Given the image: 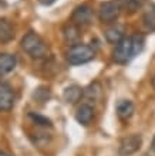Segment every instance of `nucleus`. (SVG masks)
Masks as SVG:
<instances>
[{
  "instance_id": "6",
  "label": "nucleus",
  "mask_w": 155,
  "mask_h": 156,
  "mask_svg": "<svg viewBox=\"0 0 155 156\" xmlns=\"http://www.w3.org/2000/svg\"><path fill=\"white\" fill-rule=\"evenodd\" d=\"M91 20H93V10L87 4L78 6L71 14V21L76 26H87L91 23Z\"/></svg>"
},
{
  "instance_id": "3",
  "label": "nucleus",
  "mask_w": 155,
  "mask_h": 156,
  "mask_svg": "<svg viewBox=\"0 0 155 156\" xmlns=\"http://www.w3.org/2000/svg\"><path fill=\"white\" fill-rule=\"evenodd\" d=\"M94 55H95V53H94L93 47L87 44H74L67 51V60L73 66H80V64L91 61Z\"/></svg>"
},
{
  "instance_id": "13",
  "label": "nucleus",
  "mask_w": 155,
  "mask_h": 156,
  "mask_svg": "<svg viewBox=\"0 0 155 156\" xmlns=\"http://www.w3.org/2000/svg\"><path fill=\"white\" fill-rule=\"evenodd\" d=\"M13 37H14V31H13L12 24L6 19H0V41L7 43Z\"/></svg>"
},
{
  "instance_id": "16",
  "label": "nucleus",
  "mask_w": 155,
  "mask_h": 156,
  "mask_svg": "<svg viewBox=\"0 0 155 156\" xmlns=\"http://www.w3.org/2000/svg\"><path fill=\"white\" fill-rule=\"evenodd\" d=\"M142 21L145 27L149 30H155V6L151 9V10H148L142 17Z\"/></svg>"
},
{
  "instance_id": "7",
  "label": "nucleus",
  "mask_w": 155,
  "mask_h": 156,
  "mask_svg": "<svg viewBox=\"0 0 155 156\" xmlns=\"http://www.w3.org/2000/svg\"><path fill=\"white\" fill-rule=\"evenodd\" d=\"M14 104V94L7 82H0V111H10Z\"/></svg>"
},
{
  "instance_id": "19",
  "label": "nucleus",
  "mask_w": 155,
  "mask_h": 156,
  "mask_svg": "<svg viewBox=\"0 0 155 156\" xmlns=\"http://www.w3.org/2000/svg\"><path fill=\"white\" fill-rule=\"evenodd\" d=\"M41 4H44V6H50V4H53L56 0H39Z\"/></svg>"
},
{
  "instance_id": "15",
  "label": "nucleus",
  "mask_w": 155,
  "mask_h": 156,
  "mask_svg": "<svg viewBox=\"0 0 155 156\" xmlns=\"http://www.w3.org/2000/svg\"><path fill=\"white\" fill-rule=\"evenodd\" d=\"M120 4V9L127 13H134L141 7V0H117Z\"/></svg>"
},
{
  "instance_id": "5",
  "label": "nucleus",
  "mask_w": 155,
  "mask_h": 156,
  "mask_svg": "<svg viewBox=\"0 0 155 156\" xmlns=\"http://www.w3.org/2000/svg\"><path fill=\"white\" fill-rule=\"evenodd\" d=\"M141 144H142V138H141V135H137V133L128 135L120 142L118 153L121 156L132 155V153H135L139 148H141Z\"/></svg>"
},
{
  "instance_id": "10",
  "label": "nucleus",
  "mask_w": 155,
  "mask_h": 156,
  "mask_svg": "<svg viewBox=\"0 0 155 156\" xmlns=\"http://www.w3.org/2000/svg\"><path fill=\"white\" fill-rule=\"evenodd\" d=\"M16 57L13 54H0V75H6L12 73L16 67Z\"/></svg>"
},
{
  "instance_id": "11",
  "label": "nucleus",
  "mask_w": 155,
  "mask_h": 156,
  "mask_svg": "<svg viewBox=\"0 0 155 156\" xmlns=\"http://www.w3.org/2000/svg\"><path fill=\"white\" fill-rule=\"evenodd\" d=\"M105 38L111 44H117L124 38V29L118 24H114L105 30Z\"/></svg>"
},
{
  "instance_id": "2",
  "label": "nucleus",
  "mask_w": 155,
  "mask_h": 156,
  "mask_svg": "<svg viewBox=\"0 0 155 156\" xmlns=\"http://www.w3.org/2000/svg\"><path fill=\"white\" fill-rule=\"evenodd\" d=\"M21 48L33 58H43L47 55V45L36 33H27L21 40Z\"/></svg>"
},
{
  "instance_id": "21",
  "label": "nucleus",
  "mask_w": 155,
  "mask_h": 156,
  "mask_svg": "<svg viewBox=\"0 0 155 156\" xmlns=\"http://www.w3.org/2000/svg\"><path fill=\"white\" fill-rule=\"evenodd\" d=\"M0 156H10V155H7V153H4V152H0Z\"/></svg>"
},
{
  "instance_id": "8",
  "label": "nucleus",
  "mask_w": 155,
  "mask_h": 156,
  "mask_svg": "<svg viewBox=\"0 0 155 156\" xmlns=\"http://www.w3.org/2000/svg\"><path fill=\"white\" fill-rule=\"evenodd\" d=\"M93 118H94V109L91 105H88V104H83L81 107L77 109L76 119H77L78 123H81V125H88V123L93 121Z\"/></svg>"
},
{
  "instance_id": "20",
  "label": "nucleus",
  "mask_w": 155,
  "mask_h": 156,
  "mask_svg": "<svg viewBox=\"0 0 155 156\" xmlns=\"http://www.w3.org/2000/svg\"><path fill=\"white\" fill-rule=\"evenodd\" d=\"M151 146H152V151L155 152V136H154V139H152V145H151Z\"/></svg>"
},
{
  "instance_id": "14",
  "label": "nucleus",
  "mask_w": 155,
  "mask_h": 156,
  "mask_svg": "<svg viewBox=\"0 0 155 156\" xmlns=\"http://www.w3.org/2000/svg\"><path fill=\"white\" fill-rule=\"evenodd\" d=\"M64 37L65 40L68 41V43H71V44H74V43H77V40L80 38V33H78V26H76L74 23H71V24H67L64 27Z\"/></svg>"
},
{
  "instance_id": "12",
  "label": "nucleus",
  "mask_w": 155,
  "mask_h": 156,
  "mask_svg": "<svg viewBox=\"0 0 155 156\" xmlns=\"http://www.w3.org/2000/svg\"><path fill=\"white\" fill-rule=\"evenodd\" d=\"M83 94H84V91H83L78 85H71V87H67V88L64 90L63 98H64L65 102L74 104V102H77L78 99L81 98Z\"/></svg>"
},
{
  "instance_id": "17",
  "label": "nucleus",
  "mask_w": 155,
  "mask_h": 156,
  "mask_svg": "<svg viewBox=\"0 0 155 156\" xmlns=\"http://www.w3.org/2000/svg\"><path fill=\"white\" fill-rule=\"evenodd\" d=\"M100 92H101V87H100V84H98V82H94V84H91V85H88L86 88L84 95L88 97V98L95 99L98 95H100Z\"/></svg>"
},
{
  "instance_id": "9",
  "label": "nucleus",
  "mask_w": 155,
  "mask_h": 156,
  "mask_svg": "<svg viewBox=\"0 0 155 156\" xmlns=\"http://www.w3.org/2000/svg\"><path fill=\"white\" fill-rule=\"evenodd\" d=\"M134 114V104L128 99H121L117 104V115L121 121H128Z\"/></svg>"
},
{
  "instance_id": "18",
  "label": "nucleus",
  "mask_w": 155,
  "mask_h": 156,
  "mask_svg": "<svg viewBox=\"0 0 155 156\" xmlns=\"http://www.w3.org/2000/svg\"><path fill=\"white\" fill-rule=\"evenodd\" d=\"M30 118L37 123V125H41V126H51V121L49 118H46V116H41L39 114H30Z\"/></svg>"
},
{
  "instance_id": "1",
  "label": "nucleus",
  "mask_w": 155,
  "mask_h": 156,
  "mask_svg": "<svg viewBox=\"0 0 155 156\" xmlns=\"http://www.w3.org/2000/svg\"><path fill=\"white\" fill-rule=\"evenodd\" d=\"M144 47V37L142 36H134V37H124L123 40L115 44V48L113 51V58L118 64H127Z\"/></svg>"
},
{
  "instance_id": "4",
  "label": "nucleus",
  "mask_w": 155,
  "mask_h": 156,
  "mask_svg": "<svg viewBox=\"0 0 155 156\" xmlns=\"http://www.w3.org/2000/svg\"><path fill=\"white\" fill-rule=\"evenodd\" d=\"M120 4L117 0H110L100 6V20L102 23H113L120 16Z\"/></svg>"
},
{
  "instance_id": "22",
  "label": "nucleus",
  "mask_w": 155,
  "mask_h": 156,
  "mask_svg": "<svg viewBox=\"0 0 155 156\" xmlns=\"http://www.w3.org/2000/svg\"><path fill=\"white\" fill-rule=\"evenodd\" d=\"M152 85H154V88H155V75H154V78H152Z\"/></svg>"
}]
</instances>
